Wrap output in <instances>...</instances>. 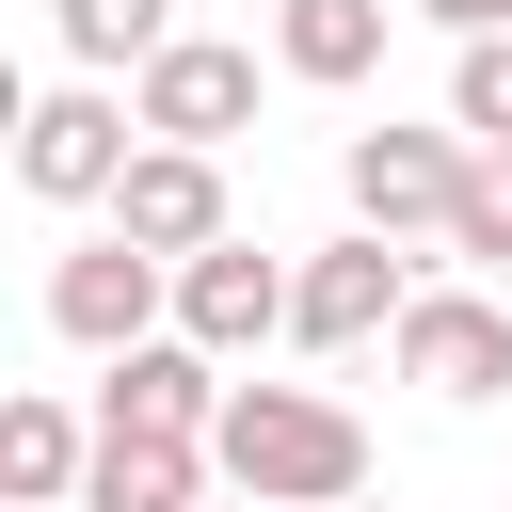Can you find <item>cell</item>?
Segmentation results:
<instances>
[{
  "label": "cell",
  "mask_w": 512,
  "mask_h": 512,
  "mask_svg": "<svg viewBox=\"0 0 512 512\" xmlns=\"http://www.w3.org/2000/svg\"><path fill=\"white\" fill-rule=\"evenodd\" d=\"M48 32H64L80 80H144V64L176 48V0H48Z\"/></svg>",
  "instance_id": "14"
},
{
  "label": "cell",
  "mask_w": 512,
  "mask_h": 512,
  "mask_svg": "<svg viewBox=\"0 0 512 512\" xmlns=\"http://www.w3.org/2000/svg\"><path fill=\"white\" fill-rule=\"evenodd\" d=\"M400 304H416V272H400V240H320L304 256V288H288V336L304 352H368V336H400Z\"/></svg>",
  "instance_id": "7"
},
{
  "label": "cell",
  "mask_w": 512,
  "mask_h": 512,
  "mask_svg": "<svg viewBox=\"0 0 512 512\" xmlns=\"http://www.w3.org/2000/svg\"><path fill=\"white\" fill-rule=\"evenodd\" d=\"M208 464H224V496H256V512H352V496H368V432H352L320 384H240L224 432H208Z\"/></svg>",
  "instance_id": "1"
},
{
  "label": "cell",
  "mask_w": 512,
  "mask_h": 512,
  "mask_svg": "<svg viewBox=\"0 0 512 512\" xmlns=\"http://www.w3.org/2000/svg\"><path fill=\"white\" fill-rule=\"evenodd\" d=\"M384 352H400L416 400H512V304L496 288H416Z\"/></svg>",
  "instance_id": "5"
},
{
  "label": "cell",
  "mask_w": 512,
  "mask_h": 512,
  "mask_svg": "<svg viewBox=\"0 0 512 512\" xmlns=\"http://www.w3.org/2000/svg\"><path fill=\"white\" fill-rule=\"evenodd\" d=\"M208 512H256V496H208Z\"/></svg>",
  "instance_id": "18"
},
{
  "label": "cell",
  "mask_w": 512,
  "mask_h": 512,
  "mask_svg": "<svg viewBox=\"0 0 512 512\" xmlns=\"http://www.w3.org/2000/svg\"><path fill=\"white\" fill-rule=\"evenodd\" d=\"M128 112H144V144H240L256 128V48H224V32H176L144 80H128Z\"/></svg>",
  "instance_id": "6"
},
{
  "label": "cell",
  "mask_w": 512,
  "mask_h": 512,
  "mask_svg": "<svg viewBox=\"0 0 512 512\" xmlns=\"http://www.w3.org/2000/svg\"><path fill=\"white\" fill-rule=\"evenodd\" d=\"M448 256H464V272H512V144H480V176H464V208H448Z\"/></svg>",
  "instance_id": "15"
},
{
  "label": "cell",
  "mask_w": 512,
  "mask_h": 512,
  "mask_svg": "<svg viewBox=\"0 0 512 512\" xmlns=\"http://www.w3.org/2000/svg\"><path fill=\"white\" fill-rule=\"evenodd\" d=\"M112 240H144V256H208V240H240V224H224V160H208V144H144L128 192H112Z\"/></svg>",
  "instance_id": "10"
},
{
  "label": "cell",
  "mask_w": 512,
  "mask_h": 512,
  "mask_svg": "<svg viewBox=\"0 0 512 512\" xmlns=\"http://www.w3.org/2000/svg\"><path fill=\"white\" fill-rule=\"evenodd\" d=\"M384 16H400V0H272V64H288L304 96H352V80L384 64Z\"/></svg>",
  "instance_id": "12"
},
{
  "label": "cell",
  "mask_w": 512,
  "mask_h": 512,
  "mask_svg": "<svg viewBox=\"0 0 512 512\" xmlns=\"http://www.w3.org/2000/svg\"><path fill=\"white\" fill-rule=\"evenodd\" d=\"M288 288H304L288 256H256V240H208V256H176V336L240 368L256 336H288Z\"/></svg>",
  "instance_id": "8"
},
{
  "label": "cell",
  "mask_w": 512,
  "mask_h": 512,
  "mask_svg": "<svg viewBox=\"0 0 512 512\" xmlns=\"http://www.w3.org/2000/svg\"><path fill=\"white\" fill-rule=\"evenodd\" d=\"M352 512H368V496H352Z\"/></svg>",
  "instance_id": "19"
},
{
  "label": "cell",
  "mask_w": 512,
  "mask_h": 512,
  "mask_svg": "<svg viewBox=\"0 0 512 512\" xmlns=\"http://www.w3.org/2000/svg\"><path fill=\"white\" fill-rule=\"evenodd\" d=\"M160 304H176V256H144V240H80V256H48V336L64 352H144L160 336Z\"/></svg>",
  "instance_id": "4"
},
{
  "label": "cell",
  "mask_w": 512,
  "mask_h": 512,
  "mask_svg": "<svg viewBox=\"0 0 512 512\" xmlns=\"http://www.w3.org/2000/svg\"><path fill=\"white\" fill-rule=\"evenodd\" d=\"M464 176H480V144H464V128H352V160H336V192H352V224H368V240H448Z\"/></svg>",
  "instance_id": "3"
},
{
  "label": "cell",
  "mask_w": 512,
  "mask_h": 512,
  "mask_svg": "<svg viewBox=\"0 0 512 512\" xmlns=\"http://www.w3.org/2000/svg\"><path fill=\"white\" fill-rule=\"evenodd\" d=\"M400 16H432L448 48H480V32H512V0H400Z\"/></svg>",
  "instance_id": "17"
},
{
  "label": "cell",
  "mask_w": 512,
  "mask_h": 512,
  "mask_svg": "<svg viewBox=\"0 0 512 512\" xmlns=\"http://www.w3.org/2000/svg\"><path fill=\"white\" fill-rule=\"evenodd\" d=\"M80 480H96V432L32 384V400L0 416V496H16V512H80Z\"/></svg>",
  "instance_id": "13"
},
{
  "label": "cell",
  "mask_w": 512,
  "mask_h": 512,
  "mask_svg": "<svg viewBox=\"0 0 512 512\" xmlns=\"http://www.w3.org/2000/svg\"><path fill=\"white\" fill-rule=\"evenodd\" d=\"M208 448L192 432H96V480H80V512H208Z\"/></svg>",
  "instance_id": "11"
},
{
  "label": "cell",
  "mask_w": 512,
  "mask_h": 512,
  "mask_svg": "<svg viewBox=\"0 0 512 512\" xmlns=\"http://www.w3.org/2000/svg\"><path fill=\"white\" fill-rule=\"evenodd\" d=\"M448 128H464V144H512V32L448 48Z\"/></svg>",
  "instance_id": "16"
},
{
  "label": "cell",
  "mask_w": 512,
  "mask_h": 512,
  "mask_svg": "<svg viewBox=\"0 0 512 512\" xmlns=\"http://www.w3.org/2000/svg\"><path fill=\"white\" fill-rule=\"evenodd\" d=\"M224 352H192V336H144V352H112V384H96V432H224Z\"/></svg>",
  "instance_id": "9"
},
{
  "label": "cell",
  "mask_w": 512,
  "mask_h": 512,
  "mask_svg": "<svg viewBox=\"0 0 512 512\" xmlns=\"http://www.w3.org/2000/svg\"><path fill=\"white\" fill-rule=\"evenodd\" d=\"M128 160H144V112H128L112 80H48V96L16 112V192H32V208H112Z\"/></svg>",
  "instance_id": "2"
}]
</instances>
